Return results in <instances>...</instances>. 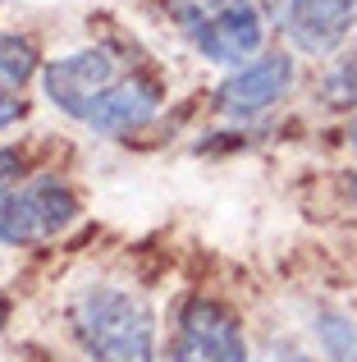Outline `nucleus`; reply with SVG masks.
Wrapping results in <instances>:
<instances>
[{"label":"nucleus","instance_id":"7ed1b4c3","mask_svg":"<svg viewBox=\"0 0 357 362\" xmlns=\"http://www.w3.org/2000/svg\"><path fill=\"white\" fill-rule=\"evenodd\" d=\"M73 221H78V197L55 175L28 179V184L9 188L0 197V243H9V247L46 243L55 234H64Z\"/></svg>","mask_w":357,"mask_h":362},{"label":"nucleus","instance_id":"ddd939ff","mask_svg":"<svg viewBox=\"0 0 357 362\" xmlns=\"http://www.w3.org/2000/svg\"><path fill=\"white\" fill-rule=\"evenodd\" d=\"M18 170H23V156H18V151H9V147H0V188H5Z\"/></svg>","mask_w":357,"mask_h":362},{"label":"nucleus","instance_id":"9d476101","mask_svg":"<svg viewBox=\"0 0 357 362\" xmlns=\"http://www.w3.org/2000/svg\"><path fill=\"white\" fill-rule=\"evenodd\" d=\"M37 69H42L37 46L18 33H0V88H23Z\"/></svg>","mask_w":357,"mask_h":362},{"label":"nucleus","instance_id":"20e7f679","mask_svg":"<svg viewBox=\"0 0 357 362\" xmlns=\"http://www.w3.org/2000/svg\"><path fill=\"white\" fill-rule=\"evenodd\" d=\"M170 362H248L238 312L215 298H188L174 321Z\"/></svg>","mask_w":357,"mask_h":362},{"label":"nucleus","instance_id":"1a4fd4ad","mask_svg":"<svg viewBox=\"0 0 357 362\" xmlns=\"http://www.w3.org/2000/svg\"><path fill=\"white\" fill-rule=\"evenodd\" d=\"M312 330L330 362H357V321L344 308H316Z\"/></svg>","mask_w":357,"mask_h":362},{"label":"nucleus","instance_id":"f257e3e1","mask_svg":"<svg viewBox=\"0 0 357 362\" xmlns=\"http://www.w3.org/2000/svg\"><path fill=\"white\" fill-rule=\"evenodd\" d=\"M69 330L92 362H156V312L119 284H83L69 298Z\"/></svg>","mask_w":357,"mask_h":362},{"label":"nucleus","instance_id":"f03ea898","mask_svg":"<svg viewBox=\"0 0 357 362\" xmlns=\"http://www.w3.org/2000/svg\"><path fill=\"white\" fill-rule=\"evenodd\" d=\"M174 18L188 42L215 64H248L266 37L257 0H174Z\"/></svg>","mask_w":357,"mask_h":362},{"label":"nucleus","instance_id":"dca6fc26","mask_svg":"<svg viewBox=\"0 0 357 362\" xmlns=\"http://www.w3.org/2000/svg\"><path fill=\"white\" fill-rule=\"evenodd\" d=\"M344 188H349V202L357 206V175H349V184H344Z\"/></svg>","mask_w":357,"mask_h":362},{"label":"nucleus","instance_id":"0eeeda50","mask_svg":"<svg viewBox=\"0 0 357 362\" xmlns=\"http://www.w3.org/2000/svg\"><path fill=\"white\" fill-rule=\"evenodd\" d=\"M357 28V0H294L284 33L303 55H330Z\"/></svg>","mask_w":357,"mask_h":362},{"label":"nucleus","instance_id":"39448f33","mask_svg":"<svg viewBox=\"0 0 357 362\" xmlns=\"http://www.w3.org/2000/svg\"><path fill=\"white\" fill-rule=\"evenodd\" d=\"M110 83H119V74H115V55H110L106 46H83V51H69V55H60V60L42 64L46 97L73 119H87L92 101H97Z\"/></svg>","mask_w":357,"mask_h":362},{"label":"nucleus","instance_id":"4468645a","mask_svg":"<svg viewBox=\"0 0 357 362\" xmlns=\"http://www.w3.org/2000/svg\"><path fill=\"white\" fill-rule=\"evenodd\" d=\"M261 9H266V14H275V18H284L289 14V5H294V0H257Z\"/></svg>","mask_w":357,"mask_h":362},{"label":"nucleus","instance_id":"9b49d317","mask_svg":"<svg viewBox=\"0 0 357 362\" xmlns=\"http://www.w3.org/2000/svg\"><path fill=\"white\" fill-rule=\"evenodd\" d=\"M321 97H325V106H334V110H349V106H357V46H353L349 55H344L339 64H330Z\"/></svg>","mask_w":357,"mask_h":362},{"label":"nucleus","instance_id":"f3484780","mask_svg":"<svg viewBox=\"0 0 357 362\" xmlns=\"http://www.w3.org/2000/svg\"><path fill=\"white\" fill-rule=\"evenodd\" d=\"M349 142H353V147H357V119L349 124Z\"/></svg>","mask_w":357,"mask_h":362},{"label":"nucleus","instance_id":"f8f14e48","mask_svg":"<svg viewBox=\"0 0 357 362\" xmlns=\"http://www.w3.org/2000/svg\"><path fill=\"white\" fill-rule=\"evenodd\" d=\"M18 119H23V101H18L14 92L0 88V133H5L9 124H18Z\"/></svg>","mask_w":357,"mask_h":362},{"label":"nucleus","instance_id":"6e6552de","mask_svg":"<svg viewBox=\"0 0 357 362\" xmlns=\"http://www.w3.org/2000/svg\"><path fill=\"white\" fill-rule=\"evenodd\" d=\"M156 110H161V83L143 78V74H128V78L110 83V88L92 101V110H87L83 124H92V129L106 133V138H119V133L143 129Z\"/></svg>","mask_w":357,"mask_h":362},{"label":"nucleus","instance_id":"2eb2a0df","mask_svg":"<svg viewBox=\"0 0 357 362\" xmlns=\"http://www.w3.org/2000/svg\"><path fill=\"white\" fill-rule=\"evenodd\" d=\"M266 362H312L307 354H275V358H266Z\"/></svg>","mask_w":357,"mask_h":362},{"label":"nucleus","instance_id":"423d86ee","mask_svg":"<svg viewBox=\"0 0 357 362\" xmlns=\"http://www.w3.org/2000/svg\"><path fill=\"white\" fill-rule=\"evenodd\" d=\"M289 88H294V60L284 51H270V55H257V60L238 64L215 88V106L229 119H252L261 110H270L275 101H284Z\"/></svg>","mask_w":357,"mask_h":362}]
</instances>
